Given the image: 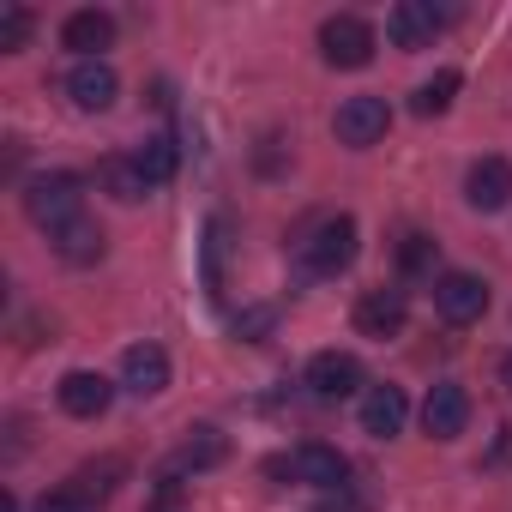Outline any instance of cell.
Returning <instances> with one entry per match:
<instances>
[{
    "label": "cell",
    "mask_w": 512,
    "mask_h": 512,
    "mask_svg": "<svg viewBox=\"0 0 512 512\" xmlns=\"http://www.w3.org/2000/svg\"><path fill=\"white\" fill-rule=\"evenodd\" d=\"M25 217L37 223V229H61V223H73V217H85V181L73 175V169H49V175H31L25 181Z\"/></svg>",
    "instance_id": "7a4b0ae2"
},
{
    "label": "cell",
    "mask_w": 512,
    "mask_h": 512,
    "mask_svg": "<svg viewBox=\"0 0 512 512\" xmlns=\"http://www.w3.org/2000/svg\"><path fill=\"white\" fill-rule=\"evenodd\" d=\"M223 247H229V223L211 217V229H205V290L211 296H223Z\"/></svg>",
    "instance_id": "cb8c5ba5"
},
{
    "label": "cell",
    "mask_w": 512,
    "mask_h": 512,
    "mask_svg": "<svg viewBox=\"0 0 512 512\" xmlns=\"http://www.w3.org/2000/svg\"><path fill=\"white\" fill-rule=\"evenodd\" d=\"M163 386H169V350H163V344H133V350L121 356V392L157 398Z\"/></svg>",
    "instance_id": "e0dca14e"
},
{
    "label": "cell",
    "mask_w": 512,
    "mask_h": 512,
    "mask_svg": "<svg viewBox=\"0 0 512 512\" xmlns=\"http://www.w3.org/2000/svg\"><path fill=\"white\" fill-rule=\"evenodd\" d=\"M266 476H278V482H290V488H344L350 464H344L338 446H326V440H302V446L278 452V458L266 464Z\"/></svg>",
    "instance_id": "3957f363"
},
{
    "label": "cell",
    "mask_w": 512,
    "mask_h": 512,
    "mask_svg": "<svg viewBox=\"0 0 512 512\" xmlns=\"http://www.w3.org/2000/svg\"><path fill=\"white\" fill-rule=\"evenodd\" d=\"M500 386L512 392V350H506V362H500Z\"/></svg>",
    "instance_id": "f1b7e54d"
},
{
    "label": "cell",
    "mask_w": 512,
    "mask_h": 512,
    "mask_svg": "<svg viewBox=\"0 0 512 512\" xmlns=\"http://www.w3.org/2000/svg\"><path fill=\"white\" fill-rule=\"evenodd\" d=\"M97 187L115 199V205H139L145 193H151V181H145V169L127 157V151H115V157H103L97 163Z\"/></svg>",
    "instance_id": "d6986e66"
},
{
    "label": "cell",
    "mask_w": 512,
    "mask_h": 512,
    "mask_svg": "<svg viewBox=\"0 0 512 512\" xmlns=\"http://www.w3.org/2000/svg\"><path fill=\"white\" fill-rule=\"evenodd\" d=\"M452 7H434V0H398L386 13V43L392 49H434V37L452 25Z\"/></svg>",
    "instance_id": "5b68a950"
},
{
    "label": "cell",
    "mask_w": 512,
    "mask_h": 512,
    "mask_svg": "<svg viewBox=\"0 0 512 512\" xmlns=\"http://www.w3.org/2000/svg\"><path fill=\"white\" fill-rule=\"evenodd\" d=\"M404 320H410V290H398V284L362 290V296H356V314H350V326H356L362 338H374V344L398 338V332H404Z\"/></svg>",
    "instance_id": "8992f818"
},
{
    "label": "cell",
    "mask_w": 512,
    "mask_h": 512,
    "mask_svg": "<svg viewBox=\"0 0 512 512\" xmlns=\"http://www.w3.org/2000/svg\"><path fill=\"white\" fill-rule=\"evenodd\" d=\"M464 205L470 211H506L512 205V163L506 157H476L464 175Z\"/></svg>",
    "instance_id": "9a60e30c"
},
{
    "label": "cell",
    "mask_w": 512,
    "mask_h": 512,
    "mask_svg": "<svg viewBox=\"0 0 512 512\" xmlns=\"http://www.w3.org/2000/svg\"><path fill=\"white\" fill-rule=\"evenodd\" d=\"M145 512H187V500H181V476H157V494L145 500Z\"/></svg>",
    "instance_id": "484cf974"
},
{
    "label": "cell",
    "mask_w": 512,
    "mask_h": 512,
    "mask_svg": "<svg viewBox=\"0 0 512 512\" xmlns=\"http://www.w3.org/2000/svg\"><path fill=\"white\" fill-rule=\"evenodd\" d=\"M31 37V13L25 7H0V55H19Z\"/></svg>",
    "instance_id": "d4e9b609"
},
{
    "label": "cell",
    "mask_w": 512,
    "mask_h": 512,
    "mask_svg": "<svg viewBox=\"0 0 512 512\" xmlns=\"http://www.w3.org/2000/svg\"><path fill=\"white\" fill-rule=\"evenodd\" d=\"M356 416H362V434H368V440H392V434H404V422H410V398H404L398 386H368L362 404H356Z\"/></svg>",
    "instance_id": "2e32d148"
},
{
    "label": "cell",
    "mask_w": 512,
    "mask_h": 512,
    "mask_svg": "<svg viewBox=\"0 0 512 512\" xmlns=\"http://www.w3.org/2000/svg\"><path fill=\"white\" fill-rule=\"evenodd\" d=\"M61 49H73L79 61H103V49H115V13H103V7H79V13H67V25H61Z\"/></svg>",
    "instance_id": "5bb4252c"
},
{
    "label": "cell",
    "mask_w": 512,
    "mask_h": 512,
    "mask_svg": "<svg viewBox=\"0 0 512 512\" xmlns=\"http://www.w3.org/2000/svg\"><path fill=\"white\" fill-rule=\"evenodd\" d=\"M61 91H67V103H73L79 115H103V109H115L121 79H115L109 61H73V73L61 79Z\"/></svg>",
    "instance_id": "30bf717a"
},
{
    "label": "cell",
    "mask_w": 512,
    "mask_h": 512,
    "mask_svg": "<svg viewBox=\"0 0 512 512\" xmlns=\"http://www.w3.org/2000/svg\"><path fill=\"white\" fill-rule=\"evenodd\" d=\"M458 85H464V73H458V67H440L428 85H416L410 109H416L422 121H428V115H446V109H452V97H458Z\"/></svg>",
    "instance_id": "44dd1931"
},
{
    "label": "cell",
    "mask_w": 512,
    "mask_h": 512,
    "mask_svg": "<svg viewBox=\"0 0 512 512\" xmlns=\"http://www.w3.org/2000/svg\"><path fill=\"white\" fill-rule=\"evenodd\" d=\"M133 163L145 169V181H151V187H163V181L175 175V139H169V133H151V139L133 151Z\"/></svg>",
    "instance_id": "7402d4cb"
},
{
    "label": "cell",
    "mask_w": 512,
    "mask_h": 512,
    "mask_svg": "<svg viewBox=\"0 0 512 512\" xmlns=\"http://www.w3.org/2000/svg\"><path fill=\"white\" fill-rule=\"evenodd\" d=\"M49 247L61 253L67 266H97L103 260V229H97V217H73V223H61L49 235Z\"/></svg>",
    "instance_id": "ac0fdd59"
},
{
    "label": "cell",
    "mask_w": 512,
    "mask_h": 512,
    "mask_svg": "<svg viewBox=\"0 0 512 512\" xmlns=\"http://www.w3.org/2000/svg\"><path fill=\"white\" fill-rule=\"evenodd\" d=\"M386 127H392V109H386V97H368V91H362V97H344L338 115H332V133H338V145H350V151L380 145Z\"/></svg>",
    "instance_id": "ba28073f"
},
{
    "label": "cell",
    "mask_w": 512,
    "mask_h": 512,
    "mask_svg": "<svg viewBox=\"0 0 512 512\" xmlns=\"http://www.w3.org/2000/svg\"><path fill=\"white\" fill-rule=\"evenodd\" d=\"M55 404H61L67 416H79V422H97V416L115 404V380L97 374V368H73V374H61Z\"/></svg>",
    "instance_id": "8fae6325"
},
{
    "label": "cell",
    "mask_w": 512,
    "mask_h": 512,
    "mask_svg": "<svg viewBox=\"0 0 512 512\" xmlns=\"http://www.w3.org/2000/svg\"><path fill=\"white\" fill-rule=\"evenodd\" d=\"M272 320H278L272 308H247V314L235 320V338H247V344H260V338L272 332Z\"/></svg>",
    "instance_id": "4316f807"
},
{
    "label": "cell",
    "mask_w": 512,
    "mask_h": 512,
    "mask_svg": "<svg viewBox=\"0 0 512 512\" xmlns=\"http://www.w3.org/2000/svg\"><path fill=\"white\" fill-rule=\"evenodd\" d=\"M290 260L302 278H338L356 266V217L350 211H320L314 223L296 229L290 241Z\"/></svg>",
    "instance_id": "6da1fadb"
},
{
    "label": "cell",
    "mask_w": 512,
    "mask_h": 512,
    "mask_svg": "<svg viewBox=\"0 0 512 512\" xmlns=\"http://www.w3.org/2000/svg\"><path fill=\"white\" fill-rule=\"evenodd\" d=\"M121 476H127V458H97V464H79L73 476H67V494H79V500H91V506H103L115 488H121Z\"/></svg>",
    "instance_id": "ffe728a7"
},
{
    "label": "cell",
    "mask_w": 512,
    "mask_h": 512,
    "mask_svg": "<svg viewBox=\"0 0 512 512\" xmlns=\"http://www.w3.org/2000/svg\"><path fill=\"white\" fill-rule=\"evenodd\" d=\"M31 512H97V506H91V500H79V494H67V488H61V494H49V500H37V506H31Z\"/></svg>",
    "instance_id": "83f0119b"
},
{
    "label": "cell",
    "mask_w": 512,
    "mask_h": 512,
    "mask_svg": "<svg viewBox=\"0 0 512 512\" xmlns=\"http://www.w3.org/2000/svg\"><path fill=\"white\" fill-rule=\"evenodd\" d=\"M229 458V434L223 428H211V422H199V428H187L181 434V446L169 452V476H199V470H217Z\"/></svg>",
    "instance_id": "4fadbf2b"
},
{
    "label": "cell",
    "mask_w": 512,
    "mask_h": 512,
    "mask_svg": "<svg viewBox=\"0 0 512 512\" xmlns=\"http://www.w3.org/2000/svg\"><path fill=\"white\" fill-rule=\"evenodd\" d=\"M374 49H380V37H374V25H368L362 13H332V19L320 25V55H326V67L356 73V67L374 61Z\"/></svg>",
    "instance_id": "277c9868"
},
{
    "label": "cell",
    "mask_w": 512,
    "mask_h": 512,
    "mask_svg": "<svg viewBox=\"0 0 512 512\" xmlns=\"http://www.w3.org/2000/svg\"><path fill=\"white\" fill-rule=\"evenodd\" d=\"M398 266H404V278H434V235L410 229L404 247H398Z\"/></svg>",
    "instance_id": "603a6c76"
},
{
    "label": "cell",
    "mask_w": 512,
    "mask_h": 512,
    "mask_svg": "<svg viewBox=\"0 0 512 512\" xmlns=\"http://www.w3.org/2000/svg\"><path fill=\"white\" fill-rule=\"evenodd\" d=\"M302 386H308L320 404H338V398H362V392H368V374H362V362H356L350 350H320V356L308 362Z\"/></svg>",
    "instance_id": "52a82bcc"
},
{
    "label": "cell",
    "mask_w": 512,
    "mask_h": 512,
    "mask_svg": "<svg viewBox=\"0 0 512 512\" xmlns=\"http://www.w3.org/2000/svg\"><path fill=\"white\" fill-rule=\"evenodd\" d=\"M464 428H470V392L458 380L428 386V398H422V434L428 440H458Z\"/></svg>",
    "instance_id": "7c38bea8"
},
{
    "label": "cell",
    "mask_w": 512,
    "mask_h": 512,
    "mask_svg": "<svg viewBox=\"0 0 512 512\" xmlns=\"http://www.w3.org/2000/svg\"><path fill=\"white\" fill-rule=\"evenodd\" d=\"M434 314L446 326H476L488 314V284L476 272H440L434 278Z\"/></svg>",
    "instance_id": "9c48e42d"
}]
</instances>
